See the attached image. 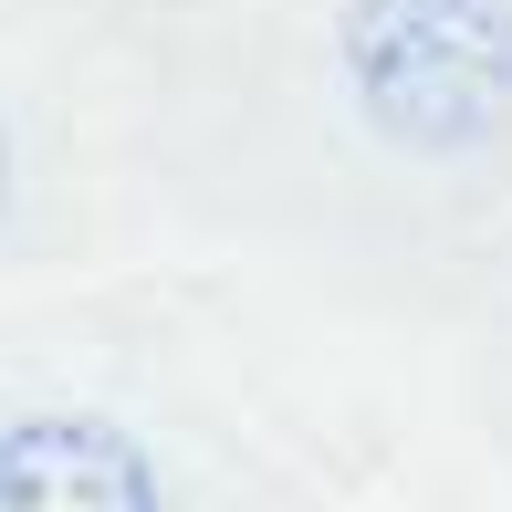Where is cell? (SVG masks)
I'll list each match as a JSON object with an SVG mask.
<instances>
[{
	"label": "cell",
	"mask_w": 512,
	"mask_h": 512,
	"mask_svg": "<svg viewBox=\"0 0 512 512\" xmlns=\"http://www.w3.org/2000/svg\"><path fill=\"white\" fill-rule=\"evenodd\" d=\"M0 512H168L157 460L105 418H11L0 429Z\"/></svg>",
	"instance_id": "cell-2"
},
{
	"label": "cell",
	"mask_w": 512,
	"mask_h": 512,
	"mask_svg": "<svg viewBox=\"0 0 512 512\" xmlns=\"http://www.w3.org/2000/svg\"><path fill=\"white\" fill-rule=\"evenodd\" d=\"M21 199H32V147H21V95L0 84V241H11Z\"/></svg>",
	"instance_id": "cell-3"
},
{
	"label": "cell",
	"mask_w": 512,
	"mask_h": 512,
	"mask_svg": "<svg viewBox=\"0 0 512 512\" xmlns=\"http://www.w3.org/2000/svg\"><path fill=\"white\" fill-rule=\"evenodd\" d=\"M304 178L460 220L512 189V0H324L272 84Z\"/></svg>",
	"instance_id": "cell-1"
}]
</instances>
